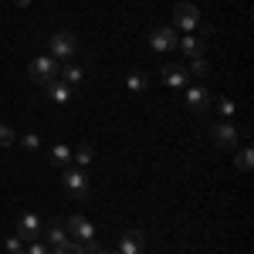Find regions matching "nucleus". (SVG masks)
Wrapping results in <instances>:
<instances>
[{
  "label": "nucleus",
  "instance_id": "f257e3e1",
  "mask_svg": "<svg viewBox=\"0 0 254 254\" xmlns=\"http://www.w3.org/2000/svg\"><path fill=\"white\" fill-rule=\"evenodd\" d=\"M58 58H51V55H41V58H34L31 64H27V75H31V81L34 85H48L51 78H58Z\"/></svg>",
  "mask_w": 254,
  "mask_h": 254
},
{
  "label": "nucleus",
  "instance_id": "f03ea898",
  "mask_svg": "<svg viewBox=\"0 0 254 254\" xmlns=\"http://www.w3.org/2000/svg\"><path fill=\"white\" fill-rule=\"evenodd\" d=\"M64 193L75 196V200H85L88 196V173L85 170H75V166H64Z\"/></svg>",
  "mask_w": 254,
  "mask_h": 254
},
{
  "label": "nucleus",
  "instance_id": "7ed1b4c3",
  "mask_svg": "<svg viewBox=\"0 0 254 254\" xmlns=\"http://www.w3.org/2000/svg\"><path fill=\"white\" fill-rule=\"evenodd\" d=\"M48 48H51V58H75L78 55V38L71 31H58Z\"/></svg>",
  "mask_w": 254,
  "mask_h": 254
},
{
  "label": "nucleus",
  "instance_id": "20e7f679",
  "mask_svg": "<svg viewBox=\"0 0 254 254\" xmlns=\"http://www.w3.org/2000/svg\"><path fill=\"white\" fill-rule=\"evenodd\" d=\"M64 231H68V237H78L81 244H88V241H95V224L88 220V217H68V224H64Z\"/></svg>",
  "mask_w": 254,
  "mask_h": 254
},
{
  "label": "nucleus",
  "instance_id": "39448f33",
  "mask_svg": "<svg viewBox=\"0 0 254 254\" xmlns=\"http://www.w3.org/2000/svg\"><path fill=\"white\" fill-rule=\"evenodd\" d=\"M237 139H241V132H237L231 122H217L214 129H210V142H214L217 149H234Z\"/></svg>",
  "mask_w": 254,
  "mask_h": 254
},
{
  "label": "nucleus",
  "instance_id": "423d86ee",
  "mask_svg": "<svg viewBox=\"0 0 254 254\" xmlns=\"http://www.w3.org/2000/svg\"><path fill=\"white\" fill-rule=\"evenodd\" d=\"M173 20L183 27V31H196V27H200V10H196L193 3L183 0V3H176V7H173Z\"/></svg>",
  "mask_w": 254,
  "mask_h": 254
},
{
  "label": "nucleus",
  "instance_id": "0eeeda50",
  "mask_svg": "<svg viewBox=\"0 0 254 254\" xmlns=\"http://www.w3.org/2000/svg\"><path fill=\"white\" fill-rule=\"evenodd\" d=\"M149 44H153V51H173L180 44V34L173 27H153L149 31Z\"/></svg>",
  "mask_w": 254,
  "mask_h": 254
},
{
  "label": "nucleus",
  "instance_id": "6e6552de",
  "mask_svg": "<svg viewBox=\"0 0 254 254\" xmlns=\"http://www.w3.org/2000/svg\"><path fill=\"white\" fill-rule=\"evenodd\" d=\"M187 109H190V112H207V109H210V92H207V85H190V88H187Z\"/></svg>",
  "mask_w": 254,
  "mask_h": 254
},
{
  "label": "nucleus",
  "instance_id": "1a4fd4ad",
  "mask_svg": "<svg viewBox=\"0 0 254 254\" xmlns=\"http://www.w3.org/2000/svg\"><path fill=\"white\" fill-rule=\"evenodd\" d=\"M159 78L166 81L170 88H187V85H190V75H187V68H183V64H163Z\"/></svg>",
  "mask_w": 254,
  "mask_h": 254
},
{
  "label": "nucleus",
  "instance_id": "9d476101",
  "mask_svg": "<svg viewBox=\"0 0 254 254\" xmlns=\"http://www.w3.org/2000/svg\"><path fill=\"white\" fill-rule=\"evenodd\" d=\"M41 234H44V224H41V217L27 210V214L20 217V224H17V237H31V241H38Z\"/></svg>",
  "mask_w": 254,
  "mask_h": 254
},
{
  "label": "nucleus",
  "instance_id": "9b49d317",
  "mask_svg": "<svg viewBox=\"0 0 254 254\" xmlns=\"http://www.w3.org/2000/svg\"><path fill=\"white\" fill-rule=\"evenodd\" d=\"M187 58H203V48H207V38L203 34H187V38H180V44H176Z\"/></svg>",
  "mask_w": 254,
  "mask_h": 254
},
{
  "label": "nucleus",
  "instance_id": "f8f14e48",
  "mask_svg": "<svg viewBox=\"0 0 254 254\" xmlns=\"http://www.w3.org/2000/svg\"><path fill=\"white\" fill-rule=\"evenodd\" d=\"M142 248H146L142 231H126L122 241H119V254H142Z\"/></svg>",
  "mask_w": 254,
  "mask_h": 254
},
{
  "label": "nucleus",
  "instance_id": "ddd939ff",
  "mask_svg": "<svg viewBox=\"0 0 254 254\" xmlns=\"http://www.w3.org/2000/svg\"><path fill=\"white\" fill-rule=\"evenodd\" d=\"M44 95L51 98V102H61V105H64V102H71V85L61 81V78H51L44 85Z\"/></svg>",
  "mask_w": 254,
  "mask_h": 254
},
{
  "label": "nucleus",
  "instance_id": "4468645a",
  "mask_svg": "<svg viewBox=\"0 0 254 254\" xmlns=\"http://www.w3.org/2000/svg\"><path fill=\"white\" fill-rule=\"evenodd\" d=\"M41 237H44V241H51L55 248H64V244L71 241V237H68V231H64V224H58V220H55V224H48V231H44Z\"/></svg>",
  "mask_w": 254,
  "mask_h": 254
},
{
  "label": "nucleus",
  "instance_id": "2eb2a0df",
  "mask_svg": "<svg viewBox=\"0 0 254 254\" xmlns=\"http://www.w3.org/2000/svg\"><path fill=\"white\" fill-rule=\"evenodd\" d=\"M234 166L241 170V173H248V170L254 166V149H251V146H241V149H237V156H234Z\"/></svg>",
  "mask_w": 254,
  "mask_h": 254
},
{
  "label": "nucleus",
  "instance_id": "dca6fc26",
  "mask_svg": "<svg viewBox=\"0 0 254 254\" xmlns=\"http://www.w3.org/2000/svg\"><path fill=\"white\" fill-rule=\"evenodd\" d=\"M58 78H61V81H68V85L75 88V85H81L85 71H81V68H75V64H64V68H58Z\"/></svg>",
  "mask_w": 254,
  "mask_h": 254
},
{
  "label": "nucleus",
  "instance_id": "f3484780",
  "mask_svg": "<svg viewBox=\"0 0 254 254\" xmlns=\"http://www.w3.org/2000/svg\"><path fill=\"white\" fill-rule=\"evenodd\" d=\"M51 163H55V166H71V149H68L64 142H58V146L51 149Z\"/></svg>",
  "mask_w": 254,
  "mask_h": 254
},
{
  "label": "nucleus",
  "instance_id": "a211bd4d",
  "mask_svg": "<svg viewBox=\"0 0 254 254\" xmlns=\"http://www.w3.org/2000/svg\"><path fill=\"white\" fill-rule=\"evenodd\" d=\"M187 75H196V78L210 75V61H207V58H193V64L187 68Z\"/></svg>",
  "mask_w": 254,
  "mask_h": 254
},
{
  "label": "nucleus",
  "instance_id": "6ab92c4d",
  "mask_svg": "<svg viewBox=\"0 0 254 254\" xmlns=\"http://www.w3.org/2000/svg\"><path fill=\"white\" fill-rule=\"evenodd\" d=\"M126 88H129V92H142V88H146V75H142V71L126 75Z\"/></svg>",
  "mask_w": 254,
  "mask_h": 254
},
{
  "label": "nucleus",
  "instance_id": "aec40b11",
  "mask_svg": "<svg viewBox=\"0 0 254 254\" xmlns=\"http://www.w3.org/2000/svg\"><path fill=\"white\" fill-rule=\"evenodd\" d=\"M95 159V153H92V146H81L78 153H71V163H78V166H88Z\"/></svg>",
  "mask_w": 254,
  "mask_h": 254
},
{
  "label": "nucleus",
  "instance_id": "412c9836",
  "mask_svg": "<svg viewBox=\"0 0 254 254\" xmlns=\"http://www.w3.org/2000/svg\"><path fill=\"white\" fill-rule=\"evenodd\" d=\"M14 142H17V132H14L7 122H0V146L7 149V146H14Z\"/></svg>",
  "mask_w": 254,
  "mask_h": 254
},
{
  "label": "nucleus",
  "instance_id": "4be33fe9",
  "mask_svg": "<svg viewBox=\"0 0 254 254\" xmlns=\"http://www.w3.org/2000/svg\"><path fill=\"white\" fill-rule=\"evenodd\" d=\"M7 254H24V244H20V237H7Z\"/></svg>",
  "mask_w": 254,
  "mask_h": 254
},
{
  "label": "nucleus",
  "instance_id": "5701e85b",
  "mask_svg": "<svg viewBox=\"0 0 254 254\" xmlns=\"http://www.w3.org/2000/svg\"><path fill=\"white\" fill-rule=\"evenodd\" d=\"M64 251H68V254H88V248H85L81 241H68V244H64Z\"/></svg>",
  "mask_w": 254,
  "mask_h": 254
},
{
  "label": "nucleus",
  "instance_id": "b1692460",
  "mask_svg": "<svg viewBox=\"0 0 254 254\" xmlns=\"http://www.w3.org/2000/svg\"><path fill=\"white\" fill-rule=\"evenodd\" d=\"M24 254H51V251H48V244H41V241H31V248H27Z\"/></svg>",
  "mask_w": 254,
  "mask_h": 254
},
{
  "label": "nucleus",
  "instance_id": "393cba45",
  "mask_svg": "<svg viewBox=\"0 0 254 254\" xmlns=\"http://www.w3.org/2000/svg\"><path fill=\"white\" fill-rule=\"evenodd\" d=\"M24 149H41V139L34 136V132H27V136H24Z\"/></svg>",
  "mask_w": 254,
  "mask_h": 254
},
{
  "label": "nucleus",
  "instance_id": "a878e982",
  "mask_svg": "<svg viewBox=\"0 0 254 254\" xmlns=\"http://www.w3.org/2000/svg\"><path fill=\"white\" fill-rule=\"evenodd\" d=\"M220 112H224V116H234V102H231V98H220Z\"/></svg>",
  "mask_w": 254,
  "mask_h": 254
},
{
  "label": "nucleus",
  "instance_id": "bb28decb",
  "mask_svg": "<svg viewBox=\"0 0 254 254\" xmlns=\"http://www.w3.org/2000/svg\"><path fill=\"white\" fill-rule=\"evenodd\" d=\"M92 254H119V251H109V248H95Z\"/></svg>",
  "mask_w": 254,
  "mask_h": 254
},
{
  "label": "nucleus",
  "instance_id": "cd10ccee",
  "mask_svg": "<svg viewBox=\"0 0 254 254\" xmlns=\"http://www.w3.org/2000/svg\"><path fill=\"white\" fill-rule=\"evenodd\" d=\"M14 3H17V7H31V0H14Z\"/></svg>",
  "mask_w": 254,
  "mask_h": 254
},
{
  "label": "nucleus",
  "instance_id": "c85d7f7f",
  "mask_svg": "<svg viewBox=\"0 0 254 254\" xmlns=\"http://www.w3.org/2000/svg\"><path fill=\"white\" fill-rule=\"evenodd\" d=\"M51 254H68V251H64V248H55V251H51Z\"/></svg>",
  "mask_w": 254,
  "mask_h": 254
}]
</instances>
